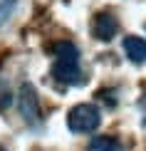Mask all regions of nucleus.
<instances>
[{
	"label": "nucleus",
	"mask_w": 146,
	"mask_h": 151,
	"mask_svg": "<svg viewBox=\"0 0 146 151\" xmlns=\"http://www.w3.org/2000/svg\"><path fill=\"white\" fill-rule=\"evenodd\" d=\"M55 79L65 84H79L82 82V70H79V50L74 42H60L55 47V65H52Z\"/></svg>",
	"instance_id": "obj_1"
},
{
	"label": "nucleus",
	"mask_w": 146,
	"mask_h": 151,
	"mask_svg": "<svg viewBox=\"0 0 146 151\" xmlns=\"http://www.w3.org/2000/svg\"><path fill=\"white\" fill-rule=\"evenodd\" d=\"M99 122H101V111L94 104H77L67 114V127L74 134H89L99 127Z\"/></svg>",
	"instance_id": "obj_2"
},
{
	"label": "nucleus",
	"mask_w": 146,
	"mask_h": 151,
	"mask_svg": "<svg viewBox=\"0 0 146 151\" xmlns=\"http://www.w3.org/2000/svg\"><path fill=\"white\" fill-rule=\"evenodd\" d=\"M20 111H22V119L27 124L40 122V102H37V94L32 89V84H22V89H20Z\"/></svg>",
	"instance_id": "obj_3"
},
{
	"label": "nucleus",
	"mask_w": 146,
	"mask_h": 151,
	"mask_svg": "<svg viewBox=\"0 0 146 151\" xmlns=\"http://www.w3.org/2000/svg\"><path fill=\"white\" fill-rule=\"evenodd\" d=\"M117 30H119V22H117V17H111L109 12H99L97 17H94V25H92V32L97 40L101 42H109L114 35H117Z\"/></svg>",
	"instance_id": "obj_4"
},
{
	"label": "nucleus",
	"mask_w": 146,
	"mask_h": 151,
	"mask_svg": "<svg viewBox=\"0 0 146 151\" xmlns=\"http://www.w3.org/2000/svg\"><path fill=\"white\" fill-rule=\"evenodd\" d=\"M124 52L134 65H144L146 62V40L136 35H126L124 37Z\"/></svg>",
	"instance_id": "obj_5"
},
{
	"label": "nucleus",
	"mask_w": 146,
	"mask_h": 151,
	"mask_svg": "<svg viewBox=\"0 0 146 151\" xmlns=\"http://www.w3.org/2000/svg\"><path fill=\"white\" fill-rule=\"evenodd\" d=\"M87 151H124V146L111 136H94Z\"/></svg>",
	"instance_id": "obj_6"
},
{
	"label": "nucleus",
	"mask_w": 146,
	"mask_h": 151,
	"mask_svg": "<svg viewBox=\"0 0 146 151\" xmlns=\"http://www.w3.org/2000/svg\"><path fill=\"white\" fill-rule=\"evenodd\" d=\"M15 8H17V0H0V25L10 20V15L15 12Z\"/></svg>",
	"instance_id": "obj_7"
},
{
	"label": "nucleus",
	"mask_w": 146,
	"mask_h": 151,
	"mask_svg": "<svg viewBox=\"0 0 146 151\" xmlns=\"http://www.w3.org/2000/svg\"><path fill=\"white\" fill-rule=\"evenodd\" d=\"M0 151H5V149H0Z\"/></svg>",
	"instance_id": "obj_8"
}]
</instances>
